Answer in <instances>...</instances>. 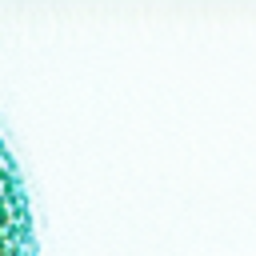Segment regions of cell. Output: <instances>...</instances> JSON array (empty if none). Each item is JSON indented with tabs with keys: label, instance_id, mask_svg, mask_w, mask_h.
I'll return each mask as SVG.
<instances>
[{
	"label": "cell",
	"instance_id": "6da1fadb",
	"mask_svg": "<svg viewBox=\"0 0 256 256\" xmlns=\"http://www.w3.org/2000/svg\"><path fill=\"white\" fill-rule=\"evenodd\" d=\"M0 256H36L32 204L4 136H0Z\"/></svg>",
	"mask_w": 256,
	"mask_h": 256
}]
</instances>
